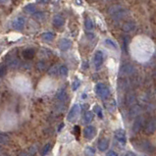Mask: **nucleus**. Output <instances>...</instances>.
<instances>
[{
    "instance_id": "f257e3e1",
    "label": "nucleus",
    "mask_w": 156,
    "mask_h": 156,
    "mask_svg": "<svg viewBox=\"0 0 156 156\" xmlns=\"http://www.w3.org/2000/svg\"><path fill=\"white\" fill-rule=\"evenodd\" d=\"M95 92L101 99L108 98L110 95V90L109 87L104 83H97L95 87Z\"/></svg>"
},
{
    "instance_id": "f03ea898",
    "label": "nucleus",
    "mask_w": 156,
    "mask_h": 156,
    "mask_svg": "<svg viewBox=\"0 0 156 156\" xmlns=\"http://www.w3.org/2000/svg\"><path fill=\"white\" fill-rule=\"evenodd\" d=\"M80 113H81V106H80V104H74L72 108H71L68 116H67V120L69 122H75L78 119Z\"/></svg>"
},
{
    "instance_id": "7ed1b4c3",
    "label": "nucleus",
    "mask_w": 156,
    "mask_h": 156,
    "mask_svg": "<svg viewBox=\"0 0 156 156\" xmlns=\"http://www.w3.org/2000/svg\"><path fill=\"white\" fill-rule=\"evenodd\" d=\"M114 136H115V140L119 142V144L123 146L126 145L127 144V136H126V132H125L123 129H119L115 132L114 133Z\"/></svg>"
},
{
    "instance_id": "20e7f679",
    "label": "nucleus",
    "mask_w": 156,
    "mask_h": 156,
    "mask_svg": "<svg viewBox=\"0 0 156 156\" xmlns=\"http://www.w3.org/2000/svg\"><path fill=\"white\" fill-rule=\"evenodd\" d=\"M156 130V124H155V119H151L149 121L145 124V127H144V133L147 136L150 135H153L155 133Z\"/></svg>"
},
{
    "instance_id": "39448f33",
    "label": "nucleus",
    "mask_w": 156,
    "mask_h": 156,
    "mask_svg": "<svg viewBox=\"0 0 156 156\" xmlns=\"http://www.w3.org/2000/svg\"><path fill=\"white\" fill-rule=\"evenodd\" d=\"M95 135H96V129H95V127H93V126H87L86 129H84V131H83V136H84V139L90 140H92L93 137L95 136Z\"/></svg>"
},
{
    "instance_id": "423d86ee",
    "label": "nucleus",
    "mask_w": 156,
    "mask_h": 156,
    "mask_svg": "<svg viewBox=\"0 0 156 156\" xmlns=\"http://www.w3.org/2000/svg\"><path fill=\"white\" fill-rule=\"evenodd\" d=\"M104 61V54L101 51H96L93 56V63H94V67L98 69L99 67L103 64Z\"/></svg>"
},
{
    "instance_id": "0eeeda50",
    "label": "nucleus",
    "mask_w": 156,
    "mask_h": 156,
    "mask_svg": "<svg viewBox=\"0 0 156 156\" xmlns=\"http://www.w3.org/2000/svg\"><path fill=\"white\" fill-rule=\"evenodd\" d=\"M25 23H26V21H25L24 18L23 17H19V18H17V19H15L14 21H13L12 27H13V29H14V30H21L24 29Z\"/></svg>"
},
{
    "instance_id": "6e6552de",
    "label": "nucleus",
    "mask_w": 156,
    "mask_h": 156,
    "mask_svg": "<svg viewBox=\"0 0 156 156\" xmlns=\"http://www.w3.org/2000/svg\"><path fill=\"white\" fill-rule=\"evenodd\" d=\"M136 147H139V146H141L140 149L142 150V151H145V152H149V153L154 152V147L152 146V144H149L148 141H140V144H136Z\"/></svg>"
},
{
    "instance_id": "1a4fd4ad",
    "label": "nucleus",
    "mask_w": 156,
    "mask_h": 156,
    "mask_svg": "<svg viewBox=\"0 0 156 156\" xmlns=\"http://www.w3.org/2000/svg\"><path fill=\"white\" fill-rule=\"evenodd\" d=\"M142 123H144V118H142L141 116H137V117L135 119V122H133V128H132L133 133H139L141 129Z\"/></svg>"
},
{
    "instance_id": "9d476101",
    "label": "nucleus",
    "mask_w": 156,
    "mask_h": 156,
    "mask_svg": "<svg viewBox=\"0 0 156 156\" xmlns=\"http://www.w3.org/2000/svg\"><path fill=\"white\" fill-rule=\"evenodd\" d=\"M71 46H72V41H70L68 38H64L62 39L59 43V48L62 50V51H67L69 50Z\"/></svg>"
},
{
    "instance_id": "9b49d317",
    "label": "nucleus",
    "mask_w": 156,
    "mask_h": 156,
    "mask_svg": "<svg viewBox=\"0 0 156 156\" xmlns=\"http://www.w3.org/2000/svg\"><path fill=\"white\" fill-rule=\"evenodd\" d=\"M35 55V50L34 48H27L23 52H22V56H23L26 60H32Z\"/></svg>"
},
{
    "instance_id": "f8f14e48",
    "label": "nucleus",
    "mask_w": 156,
    "mask_h": 156,
    "mask_svg": "<svg viewBox=\"0 0 156 156\" xmlns=\"http://www.w3.org/2000/svg\"><path fill=\"white\" fill-rule=\"evenodd\" d=\"M97 146H98V148H99L100 151H105L109 146V140L107 139H105V137H102V139L99 140Z\"/></svg>"
},
{
    "instance_id": "ddd939ff",
    "label": "nucleus",
    "mask_w": 156,
    "mask_h": 156,
    "mask_svg": "<svg viewBox=\"0 0 156 156\" xmlns=\"http://www.w3.org/2000/svg\"><path fill=\"white\" fill-rule=\"evenodd\" d=\"M53 25L57 28H60L64 25V18L60 16V15H57L54 17V19H53Z\"/></svg>"
},
{
    "instance_id": "4468645a",
    "label": "nucleus",
    "mask_w": 156,
    "mask_h": 156,
    "mask_svg": "<svg viewBox=\"0 0 156 156\" xmlns=\"http://www.w3.org/2000/svg\"><path fill=\"white\" fill-rule=\"evenodd\" d=\"M93 117H94V115H93V112H91V111H87V112H86V114L83 116V124L90 123L93 120Z\"/></svg>"
},
{
    "instance_id": "2eb2a0df",
    "label": "nucleus",
    "mask_w": 156,
    "mask_h": 156,
    "mask_svg": "<svg viewBox=\"0 0 156 156\" xmlns=\"http://www.w3.org/2000/svg\"><path fill=\"white\" fill-rule=\"evenodd\" d=\"M135 23L133 22H127V23H125L123 26H122V30H124V32H130V30H132L133 28H135Z\"/></svg>"
},
{
    "instance_id": "dca6fc26",
    "label": "nucleus",
    "mask_w": 156,
    "mask_h": 156,
    "mask_svg": "<svg viewBox=\"0 0 156 156\" xmlns=\"http://www.w3.org/2000/svg\"><path fill=\"white\" fill-rule=\"evenodd\" d=\"M56 97H57V99H58V100H60V101L65 100V99L67 98V92H66V90H65V88H61V90L57 92Z\"/></svg>"
},
{
    "instance_id": "f3484780",
    "label": "nucleus",
    "mask_w": 156,
    "mask_h": 156,
    "mask_svg": "<svg viewBox=\"0 0 156 156\" xmlns=\"http://www.w3.org/2000/svg\"><path fill=\"white\" fill-rule=\"evenodd\" d=\"M84 26H86V29L87 30H91L93 29V23L90 18H88V17L86 18V20H84Z\"/></svg>"
},
{
    "instance_id": "a211bd4d",
    "label": "nucleus",
    "mask_w": 156,
    "mask_h": 156,
    "mask_svg": "<svg viewBox=\"0 0 156 156\" xmlns=\"http://www.w3.org/2000/svg\"><path fill=\"white\" fill-rule=\"evenodd\" d=\"M84 154L86 156H94L95 155V149L91 146H87L84 148Z\"/></svg>"
},
{
    "instance_id": "6ab92c4d",
    "label": "nucleus",
    "mask_w": 156,
    "mask_h": 156,
    "mask_svg": "<svg viewBox=\"0 0 156 156\" xmlns=\"http://www.w3.org/2000/svg\"><path fill=\"white\" fill-rule=\"evenodd\" d=\"M41 37L43 41H53V38H54V34L52 33H44L41 35Z\"/></svg>"
},
{
    "instance_id": "aec40b11",
    "label": "nucleus",
    "mask_w": 156,
    "mask_h": 156,
    "mask_svg": "<svg viewBox=\"0 0 156 156\" xmlns=\"http://www.w3.org/2000/svg\"><path fill=\"white\" fill-rule=\"evenodd\" d=\"M46 68H47V65L44 61H39L37 64V69L38 71H41V72H43L44 70H46Z\"/></svg>"
},
{
    "instance_id": "412c9836",
    "label": "nucleus",
    "mask_w": 156,
    "mask_h": 156,
    "mask_svg": "<svg viewBox=\"0 0 156 156\" xmlns=\"http://www.w3.org/2000/svg\"><path fill=\"white\" fill-rule=\"evenodd\" d=\"M35 10H37V8H35V5L34 4H28L27 6H25V11L28 12V13H34Z\"/></svg>"
},
{
    "instance_id": "4be33fe9",
    "label": "nucleus",
    "mask_w": 156,
    "mask_h": 156,
    "mask_svg": "<svg viewBox=\"0 0 156 156\" xmlns=\"http://www.w3.org/2000/svg\"><path fill=\"white\" fill-rule=\"evenodd\" d=\"M68 73H69V70L66 66H61L59 68V74L62 76V77H67V76H68Z\"/></svg>"
},
{
    "instance_id": "5701e85b",
    "label": "nucleus",
    "mask_w": 156,
    "mask_h": 156,
    "mask_svg": "<svg viewBox=\"0 0 156 156\" xmlns=\"http://www.w3.org/2000/svg\"><path fill=\"white\" fill-rule=\"evenodd\" d=\"M93 112L98 115L99 118H103V115H102V109L99 105H94V107H93Z\"/></svg>"
},
{
    "instance_id": "b1692460",
    "label": "nucleus",
    "mask_w": 156,
    "mask_h": 156,
    "mask_svg": "<svg viewBox=\"0 0 156 156\" xmlns=\"http://www.w3.org/2000/svg\"><path fill=\"white\" fill-rule=\"evenodd\" d=\"M50 149H51V144H47L44 145L42 150H41V156H45L50 151Z\"/></svg>"
},
{
    "instance_id": "393cba45",
    "label": "nucleus",
    "mask_w": 156,
    "mask_h": 156,
    "mask_svg": "<svg viewBox=\"0 0 156 156\" xmlns=\"http://www.w3.org/2000/svg\"><path fill=\"white\" fill-rule=\"evenodd\" d=\"M58 73H59V69H58L57 66H53L49 70H48V74H49L50 76H56Z\"/></svg>"
},
{
    "instance_id": "a878e982",
    "label": "nucleus",
    "mask_w": 156,
    "mask_h": 156,
    "mask_svg": "<svg viewBox=\"0 0 156 156\" xmlns=\"http://www.w3.org/2000/svg\"><path fill=\"white\" fill-rule=\"evenodd\" d=\"M9 140V137L8 136H6L5 133H0V144H4L8 142Z\"/></svg>"
},
{
    "instance_id": "bb28decb",
    "label": "nucleus",
    "mask_w": 156,
    "mask_h": 156,
    "mask_svg": "<svg viewBox=\"0 0 156 156\" xmlns=\"http://www.w3.org/2000/svg\"><path fill=\"white\" fill-rule=\"evenodd\" d=\"M80 133H81V129L79 126H75L74 127V135L76 136V140H80Z\"/></svg>"
},
{
    "instance_id": "cd10ccee",
    "label": "nucleus",
    "mask_w": 156,
    "mask_h": 156,
    "mask_svg": "<svg viewBox=\"0 0 156 156\" xmlns=\"http://www.w3.org/2000/svg\"><path fill=\"white\" fill-rule=\"evenodd\" d=\"M80 86H81V82H80L79 80H75V81L73 82V83H72V90H77Z\"/></svg>"
},
{
    "instance_id": "c85d7f7f",
    "label": "nucleus",
    "mask_w": 156,
    "mask_h": 156,
    "mask_svg": "<svg viewBox=\"0 0 156 156\" xmlns=\"http://www.w3.org/2000/svg\"><path fill=\"white\" fill-rule=\"evenodd\" d=\"M7 73V67L6 66H0V78L4 77Z\"/></svg>"
},
{
    "instance_id": "c756f323",
    "label": "nucleus",
    "mask_w": 156,
    "mask_h": 156,
    "mask_svg": "<svg viewBox=\"0 0 156 156\" xmlns=\"http://www.w3.org/2000/svg\"><path fill=\"white\" fill-rule=\"evenodd\" d=\"M105 43H106V44H108V45H109L110 47L114 48V49H117V44H116L113 41H111V39H106V41H105Z\"/></svg>"
},
{
    "instance_id": "7c9ffc66",
    "label": "nucleus",
    "mask_w": 156,
    "mask_h": 156,
    "mask_svg": "<svg viewBox=\"0 0 156 156\" xmlns=\"http://www.w3.org/2000/svg\"><path fill=\"white\" fill-rule=\"evenodd\" d=\"M34 17L35 20H43L44 14H43V13H37V14H34Z\"/></svg>"
},
{
    "instance_id": "2f4dec72",
    "label": "nucleus",
    "mask_w": 156,
    "mask_h": 156,
    "mask_svg": "<svg viewBox=\"0 0 156 156\" xmlns=\"http://www.w3.org/2000/svg\"><path fill=\"white\" fill-rule=\"evenodd\" d=\"M106 156H118V154L115 152V151H113V150H111V151H109L108 153L106 154Z\"/></svg>"
},
{
    "instance_id": "473e14b6",
    "label": "nucleus",
    "mask_w": 156,
    "mask_h": 156,
    "mask_svg": "<svg viewBox=\"0 0 156 156\" xmlns=\"http://www.w3.org/2000/svg\"><path fill=\"white\" fill-rule=\"evenodd\" d=\"M125 156H136L133 152H132V151H128V152L125 154Z\"/></svg>"
},
{
    "instance_id": "72a5a7b5",
    "label": "nucleus",
    "mask_w": 156,
    "mask_h": 156,
    "mask_svg": "<svg viewBox=\"0 0 156 156\" xmlns=\"http://www.w3.org/2000/svg\"><path fill=\"white\" fill-rule=\"evenodd\" d=\"M19 156H30V154L28 152H25V151H24V152H22Z\"/></svg>"
},
{
    "instance_id": "f704fd0d",
    "label": "nucleus",
    "mask_w": 156,
    "mask_h": 156,
    "mask_svg": "<svg viewBox=\"0 0 156 156\" xmlns=\"http://www.w3.org/2000/svg\"><path fill=\"white\" fill-rule=\"evenodd\" d=\"M37 2H39V3H46V2H48V0H37Z\"/></svg>"
},
{
    "instance_id": "c9c22d12",
    "label": "nucleus",
    "mask_w": 156,
    "mask_h": 156,
    "mask_svg": "<svg viewBox=\"0 0 156 156\" xmlns=\"http://www.w3.org/2000/svg\"><path fill=\"white\" fill-rule=\"evenodd\" d=\"M63 127H64V123L60 125V127H59V129H58V132H60V131H61V129H62V128H63Z\"/></svg>"
},
{
    "instance_id": "e433bc0d",
    "label": "nucleus",
    "mask_w": 156,
    "mask_h": 156,
    "mask_svg": "<svg viewBox=\"0 0 156 156\" xmlns=\"http://www.w3.org/2000/svg\"><path fill=\"white\" fill-rule=\"evenodd\" d=\"M6 2H7V0H0V4H4Z\"/></svg>"
},
{
    "instance_id": "4c0bfd02",
    "label": "nucleus",
    "mask_w": 156,
    "mask_h": 156,
    "mask_svg": "<svg viewBox=\"0 0 156 156\" xmlns=\"http://www.w3.org/2000/svg\"><path fill=\"white\" fill-rule=\"evenodd\" d=\"M77 1V4H82V0H76Z\"/></svg>"
},
{
    "instance_id": "58836bf2",
    "label": "nucleus",
    "mask_w": 156,
    "mask_h": 156,
    "mask_svg": "<svg viewBox=\"0 0 156 156\" xmlns=\"http://www.w3.org/2000/svg\"><path fill=\"white\" fill-rule=\"evenodd\" d=\"M0 156H6L5 154H0Z\"/></svg>"
}]
</instances>
